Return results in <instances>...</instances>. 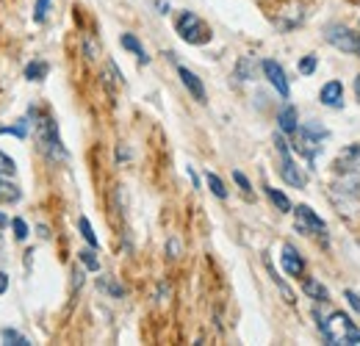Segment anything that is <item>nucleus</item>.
I'll return each instance as SVG.
<instances>
[{
	"label": "nucleus",
	"mask_w": 360,
	"mask_h": 346,
	"mask_svg": "<svg viewBox=\"0 0 360 346\" xmlns=\"http://www.w3.org/2000/svg\"><path fill=\"white\" fill-rule=\"evenodd\" d=\"M322 335L327 343L333 346H360V330L355 327V321L344 313V310H330L324 319H322Z\"/></svg>",
	"instance_id": "1"
},
{
	"label": "nucleus",
	"mask_w": 360,
	"mask_h": 346,
	"mask_svg": "<svg viewBox=\"0 0 360 346\" xmlns=\"http://www.w3.org/2000/svg\"><path fill=\"white\" fill-rule=\"evenodd\" d=\"M274 145H277V153H280V175L288 186L294 188H305L308 186V175L302 172V166H297V161L291 158V150H288V142L277 133L274 136Z\"/></svg>",
	"instance_id": "2"
},
{
	"label": "nucleus",
	"mask_w": 360,
	"mask_h": 346,
	"mask_svg": "<svg viewBox=\"0 0 360 346\" xmlns=\"http://www.w3.org/2000/svg\"><path fill=\"white\" fill-rule=\"evenodd\" d=\"M324 39H327L335 50L360 58V34L352 31L349 25H344V23H330V25L324 28Z\"/></svg>",
	"instance_id": "3"
},
{
	"label": "nucleus",
	"mask_w": 360,
	"mask_h": 346,
	"mask_svg": "<svg viewBox=\"0 0 360 346\" xmlns=\"http://www.w3.org/2000/svg\"><path fill=\"white\" fill-rule=\"evenodd\" d=\"M175 28H178L180 39L189 42V45H208L211 42V28L194 12H180Z\"/></svg>",
	"instance_id": "4"
},
{
	"label": "nucleus",
	"mask_w": 360,
	"mask_h": 346,
	"mask_svg": "<svg viewBox=\"0 0 360 346\" xmlns=\"http://www.w3.org/2000/svg\"><path fill=\"white\" fill-rule=\"evenodd\" d=\"M36 142H39V147L50 156V158H67V150L61 147V136H58V127H56V122L50 119V116H45V119H39L36 122Z\"/></svg>",
	"instance_id": "5"
},
{
	"label": "nucleus",
	"mask_w": 360,
	"mask_h": 346,
	"mask_svg": "<svg viewBox=\"0 0 360 346\" xmlns=\"http://www.w3.org/2000/svg\"><path fill=\"white\" fill-rule=\"evenodd\" d=\"M294 219H297V227H300L302 233H308V236H324V233H327L324 219L313 211L311 205H300L297 211H294Z\"/></svg>",
	"instance_id": "6"
},
{
	"label": "nucleus",
	"mask_w": 360,
	"mask_h": 346,
	"mask_svg": "<svg viewBox=\"0 0 360 346\" xmlns=\"http://www.w3.org/2000/svg\"><path fill=\"white\" fill-rule=\"evenodd\" d=\"M335 172L346 177H360V145H349L335 158Z\"/></svg>",
	"instance_id": "7"
},
{
	"label": "nucleus",
	"mask_w": 360,
	"mask_h": 346,
	"mask_svg": "<svg viewBox=\"0 0 360 346\" xmlns=\"http://www.w3.org/2000/svg\"><path fill=\"white\" fill-rule=\"evenodd\" d=\"M261 66H263V75L269 78V84H272V86L277 89V95L285 100V97H288V78H285V73H283V66H280L277 61H272V58L263 61Z\"/></svg>",
	"instance_id": "8"
},
{
	"label": "nucleus",
	"mask_w": 360,
	"mask_h": 346,
	"mask_svg": "<svg viewBox=\"0 0 360 346\" xmlns=\"http://www.w3.org/2000/svg\"><path fill=\"white\" fill-rule=\"evenodd\" d=\"M280 260H283L285 274H291V277H300V274L305 271V260H302V255L297 252L294 244H283V255H280Z\"/></svg>",
	"instance_id": "9"
},
{
	"label": "nucleus",
	"mask_w": 360,
	"mask_h": 346,
	"mask_svg": "<svg viewBox=\"0 0 360 346\" xmlns=\"http://www.w3.org/2000/svg\"><path fill=\"white\" fill-rule=\"evenodd\" d=\"M178 75H180V81H183V86L191 92V97L197 100V103H205V86H202V81L191 73V69H186V66H178Z\"/></svg>",
	"instance_id": "10"
},
{
	"label": "nucleus",
	"mask_w": 360,
	"mask_h": 346,
	"mask_svg": "<svg viewBox=\"0 0 360 346\" xmlns=\"http://www.w3.org/2000/svg\"><path fill=\"white\" fill-rule=\"evenodd\" d=\"M319 97H322V103H324V106L338 108V106H341V100H344V86H341L338 81H330V84H324V86H322Z\"/></svg>",
	"instance_id": "11"
},
{
	"label": "nucleus",
	"mask_w": 360,
	"mask_h": 346,
	"mask_svg": "<svg viewBox=\"0 0 360 346\" xmlns=\"http://www.w3.org/2000/svg\"><path fill=\"white\" fill-rule=\"evenodd\" d=\"M277 122H280V130L283 133H297V108L294 106H285L283 111H280V116H277Z\"/></svg>",
	"instance_id": "12"
},
{
	"label": "nucleus",
	"mask_w": 360,
	"mask_h": 346,
	"mask_svg": "<svg viewBox=\"0 0 360 346\" xmlns=\"http://www.w3.org/2000/svg\"><path fill=\"white\" fill-rule=\"evenodd\" d=\"M302 291H305L311 299H316V302H327V297H330V294H327V288L316 280V277H308V280L302 283Z\"/></svg>",
	"instance_id": "13"
},
{
	"label": "nucleus",
	"mask_w": 360,
	"mask_h": 346,
	"mask_svg": "<svg viewBox=\"0 0 360 346\" xmlns=\"http://www.w3.org/2000/svg\"><path fill=\"white\" fill-rule=\"evenodd\" d=\"M119 42H122V47H125V50H130L133 55H139V61H141V64H147V61H150V55L144 53L141 42H139L133 34H122V39H119Z\"/></svg>",
	"instance_id": "14"
},
{
	"label": "nucleus",
	"mask_w": 360,
	"mask_h": 346,
	"mask_svg": "<svg viewBox=\"0 0 360 346\" xmlns=\"http://www.w3.org/2000/svg\"><path fill=\"white\" fill-rule=\"evenodd\" d=\"M47 73H50V66H47L45 61H31V64L25 66V78H28V81H45Z\"/></svg>",
	"instance_id": "15"
},
{
	"label": "nucleus",
	"mask_w": 360,
	"mask_h": 346,
	"mask_svg": "<svg viewBox=\"0 0 360 346\" xmlns=\"http://www.w3.org/2000/svg\"><path fill=\"white\" fill-rule=\"evenodd\" d=\"M266 197L272 199V205L277 208V211H283V214H288V211H291V202H288V197H285L283 191H277V188L266 186Z\"/></svg>",
	"instance_id": "16"
},
{
	"label": "nucleus",
	"mask_w": 360,
	"mask_h": 346,
	"mask_svg": "<svg viewBox=\"0 0 360 346\" xmlns=\"http://www.w3.org/2000/svg\"><path fill=\"white\" fill-rule=\"evenodd\" d=\"M205 183H208L211 194H216V197H219V199H225V197H228V188H225V183H222V177H219V175H213V172H208V175H205Z\"/></svg>",
	"instance_id": "17"
},
{
	"label": "nucleus",
	"mask_w": 360,
	"mask_h": 346,
	"mask_svg": "<svg viewBox=\"0 0 360 346\" xmlns=\"http://www.w3.org/2000/svg\"><path fill=\"white\" fill-rule=\"evenodd\" d=\"M0 199H3V202H17V199H20V188H17L14 183H9V180L0 177Z\"/></svg>",
	"instance_id": "18"
},
{
	"label": "nucleus",
	"mask_w": 360,
	"mask_h": 346,
	"mask_svg": "<svg viewBox=\"0 0 360 346\" xmlns=\"http://www.w3.org/2000/svg\"><path fill=\"white\" fill-rule=\"evenodd\" d=\"M78 230H81V236L86 238V244H89L92 249H97V236H95V230H92V225H89V219H86V217H81V219H78Z\"/></svg>",
	"instance_id": "19"
},
{
	"label": "nucleus",
	"mask_w": 360,
	"mask_h": 346,
	"mask_svg": "<svg viewBox=\"0 0 360 346\" xmlns=\"http://www.w3.org/2000/svg\"><path fill=\"white\" fill-rule=\"evenodd\" d=\"M0 338H3L6 343H14V346H28V343H31L25 335H20L17 330H9V327H6L3 332H0Z\"/></svg>",
	"instance_id": "20"
},
{
	"label": "nucleus",
	"mask_w": 360,
	"mask_h": 346,
	"mask_svg": "<svg viewBox=\"0 0 360 346\" xmlns=\"http://www.w3.org/2000/svg\"><path fill=\"white\" fill-rule=\"evenodd\" d=\"M14 172H17L14 158H12V156H6L3 150H0V177H9V175H14Z\"/></svg>",
	"instance_id": "21"
},
{
	"label": "nucleus",
	"mask_w": 360,
	"mask_h": 346,
	"mask_svg": "<svg viewBox=\"0 0 360 346\" xmlns=\"http://www.w3.org/2000/svg\"><path fill=\"white\" fill-rule=\"evenodd\" d=\"M236 75H239L241 81H250V78H252V58H250V55H244V58L239 61V66H236Z\"/></svg>",
	"instance_id": "22"
},
{
	"label": "nucleus",
	"mask_w": 360,
	"mask_h": 346,
	"mask_svg": "<svg viewBox=\"0 0 360 346\" xmlns=\"http://www.w3.org/2000/svg\"><path fill=\"white\" fill-rule=\"evenodd\" d=\"M97 286H100L103 291L114 294V297H122V294H125V288H122V286H117V283L111 280V277H100V280H97Z\"/></svg>",
	"instance_id": "23"
},
{
	"label": "nucleus",
	"mask_w": 360,
	"mask_h": 346,
	"mask_svg": "<svg viewBox=\"0 0 360 346\" xmlns=\"http://www.w3.org/2000/svg\"><path fill=\"white\" fill-rule=\"evenodd\" d=\"M78 258L84 260V266H86L89 271H97V269H100V260L95 258V252H92V249H81V252H78Z\"/></svg>",
	"instance_id": "24"
},
{
	"label": "nucleus",
	"mask_w": 360,
	"mask_h": 346,
	"mask_svg": "<svg viewBox=\"0 0 360 346\" xmlns=\"http://www.w3.org/2000/svg\"><path fill=\"white\" fill-rule=\"evenodd\" d=\"M47 6H50V0H36V9H34V20H36V23H45Z\"/></svg>",
	"instance_id": "25"
},
{
	"label": "nucleus",
	"mask_w": 360,
	"mask_h": 346,
	"mask_svg": "<svg viewBox=\"0 0 360 346\" xmlns=\"http://www.w3.org/2000/svg\"><path fill=\"white\" fill-rule=\"evenodd\" d=\"M313 69H316V55H305V58L300 61V73H302V75H311Z\"/></svg>",
	"instance_id": "26"
},
{
	"label": "nucleus",
	"mask_w": 360,
	"mask_h": 346,
	"mask_svg": "<svg viewBox=\"0 0 360 346\" xmlns=\"http://www.w3.org/2000/svg\"><path fill=\"white\" fill-rule=\"evenodd\" d=\"M12 227H14V236H17L20 241H25V238H28V225H25L23 219H14V222H12Z\"/></svg>",
	"instance_id": "27"
},
{
	"label": "nucleus",
	"mask_w": 360,
	"mask_h": 346,
	"mask_svg": "<svg viewBox=\"0 0 360 346\" xmlns=\"http://www.w3.org/2000/svg\"><path fill=\"white\" fill-rule=\"evenodd\" d=\"M25 125L28 122H20V125H12V127H0V133H12V136H20V138H25Z\"/></svg>",
	"instance_id": "28"
},
{
	"label": "nucleus",
	"mask_w": 360,
	"mask_h": 346,
	"mask_svg": "<svg viewBox=\"0 0 360 346\" xmlns=\"http://www.w3.org/2000/svg\"><path fill=\"white\" fill-rule=\"evenodd\" d=\"M233 180H236V183L241 186V191H244V194H250V191H252V186H250V180H247V177H244L241 172H233Z\"/></svg>",
	"instance_id": "29"
},
{
	"label": "nucleus",
	"mask_w": 360,
	"mask_h": 346,
	"mask_svg": "<svg viewBox=\"0 0 360 346\" xmlns=\"http://www.w3.org/2000/svg\"><path fill=\"white\" fill-rule=\"evenodd\" d=\"M346 299H349V305H352L357 313H360V297H357L355 291H346Z\"/></svg>",
	"instance_id": "30"
},
{
	"label": "nucleus",
	"mask_w": 360,
	"mask_h": 346,
	"mask_svg": "<svg viewBox=\"0 0 360 346\" xmlns=\"http://www.w3.org/2000/svg\"><path fill=\"white\" fill-rule=\"evenodd\" d=\"M6 291H9V274L0 271V294H6Z\"/></svg>",
	"instance_id": "31"
},
{
	"label": "nucleus",
	"mask_w": 360,
	"mask_h": 346,
	"mask_svg": "<svg viewBox=\"0 0 360 346\" xmlns=\"http://www.w3.org/2000/svg\"><path fill=\"white\" fill-rule=\"evenodd\" d=\"M156 6H158V12H161V14H167V12H169V3H167V0H158Z\"/></svg>",
	"instance_id": "32"
},
{
	"label": "nucleus",
	"mask_w": 360,
	"mask_h": 346,
	"mask_svg": "<svg viewBox=\"0 0 360 346\" xmlns=\"http://www.w3.org/2000/svg\"><path fill=\"white\" fill-rule=\"evenodd\" d=\"M169 252H172V258H178V241H169V247H167Z\"/></svg>",
	"instance_id": "33"
},
{
	"label": "nucleus",
	"mask_w": 360,
	"mask_h": 346,
	"mask_svg": "<svg viewBox=\"0 0 360 346\" xmlns=\"http://www.w3.org/2000/svg\"><path fill=\"white\" fill-rule=\"evenodd\" d=\"M355 95H357V103H360V75L355 78Z\"/></svg>",
	"instance_id": "34"
},
{
	"label": "nucleus",
	"mask_w": 360,
	"mask_h": 346,
	"mask_svg": "<svg viewBox=\"0 0 360 346\" xmlns=\"http://www.w3.org/2000/svg\"><path fill=\"white\" fill-rule=\"evenodd\" d=\"M6 225H9V219H6L3 214H0V227H6Z\"/></svg>",
	"instance_id": "35"
}]
</instances>
